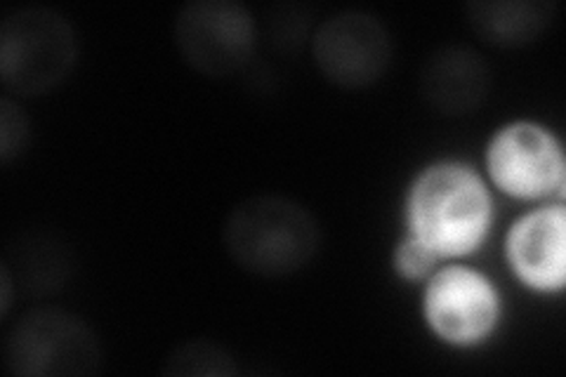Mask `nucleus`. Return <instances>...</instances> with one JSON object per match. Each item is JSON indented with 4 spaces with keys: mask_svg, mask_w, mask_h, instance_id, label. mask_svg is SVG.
<instances>
[{
    "mask_svg": "<svg viewBox=\"0 0 566 377\" xmlns=\"http://www.w3.org/2000/svg\"><path fill=\"white\" fill-rule=\"evenodd\" d=\"M324 243L322 224L289 196L260 193L232 208L222 227V245L243 272L283 279L307 269Z\"/></svg>",
    "mask_w": 566,
    "mask_h": 377,
    "instance_id": "obj_1",
    "label": "nucleus"
},
{
    "mask_svg": "<svg viewBox=\"0 0 566 377\" xmlns=\"http://www.w3.org/2000/svg\"><path fill=\"white\" fill-rule=\"evenodd\" d=\"M409 222L411 237L437 258L465 255L486 237L491 199L476 172L460 164H439L416 179Z\"/></svg>",
    "mask_w": 566,
    "mask_h": 377,
    "instance_id": "obj_2",
    "label": "nucleus"
},
{
    "mask_svg": "<svg viewBox=\"0 0 566 377\" xmlns=\"http://www.w3.org/2000/svg\"><path fill=\"white\" fill-rule=\"evenodd\" d=\"M78 62V33L55 8L27 6L0 24V81L22 97L60 87Z\"/></svg>",
    "mask_w": 566,
    "mask_h": 377,
    "instance_id": "obj_3",
    "label": "nucleus"
},
{
    "mask_svg": "<svg viewBox=\"0 0 566 377\" xmlns=\"http://www.w3.org/2000/svg\"><path fill=\"white\" fill-rule=\"evenodd\" d=\"M3 362L17 377H85L99 373L104 352L85 318L60 307H39L8 331Z\"/></svg>",
    "mask_w": 566,
    "mask_h": 377,
    "instance_id": "obj_4",
    "label": "nucleus"
},
{
    "mask_svg": "<svg viewBox=\"0 0 566 377\" xmlns=\"http://www.w3.org/2000/svg\"><path fill=\"white\" fill-rule=\"evenodd\" d=\"M175 45L189 69L206 78H229L253 60L258 24L237 0H191L172 24Z\"/></svg>",
    "mask_w": 566,
    "mask_h": 377,
    "instance_id": "obj_5",
    "label": "nucleus"
},
{
    "mask_svg": "<svg viewBox=\"0 0 566 377\" xmlns=\"http://www.w3.org/2000/svg\"><path fill=\"white\" fill-rule=\"evenodd\" d=\"M312 57L328 83L343 90H364L382 81L392 66V33L370 12H335L316 27Z\"/></svg>",
    "mask_w": 566,
    "mask_h": 377,
    "instance_id": "obj_6",
    "label": "nucleus"
},
{
    "mask_svg": "<svg viewBox=\"0 0 566 377\" xmlns=\"http://www.w3.org/2000/svg\"><path fill=\"white\" fill-rule=\"evenodd\" d=\"M486 164L493 182L520 199H538L564 182L559 142L536 123L503 128L491 139Z\"/></svg>",
    "mask_w": 566,
    "mask_h": 377,
    "instance_id": "obj_7",
    "label": "nucleus"
},
{
    "mask_svg": "<svg viewBox=\"0 0 566 377\" xmlns=\"http://www.w3.org/2000/svg\"><path fill=\"white\" fill-rule=\"evenodd\" d=\"M424 316L441 339L472 345L486 337L499 318V295L482 274L468 266H449L428 285Z\"/></svg>",
    "mask_w": 566,
    "mask_h": 377,
    "instance_id": "obj_8",
    "label": "nucleus"
},
{
    "mask_svg": "<svg viewBox=\"0 0 566 377\" xmlns=\"http://www.w3.org/2000/svg\"><path fill=\"white\" fill-rule=\"evenodd\" d=\"M418 90L432 112L460 118L486 104L493 90V69L474 48L441 45L424 57Z\"/></svg>",
    "mask_w": 566,
    "mask_h": 377,
    "instance_id": "obj_9",
    "label": "nucleus"
},
{
    "mask_svg": "<svg viewBox=\"0 0 566 377\" xmlns=\"http://www.w3.org/2000/svg\"><path fill=\"white\" fill-rule=\"evenodd\" d=\"M566 212L562 206L524 214L507 237L517 276L538 291H559L566 276Z\"/></svg>",
    "mask_w": 566,
    "mask_h": 377,
    "instance_id": "obj_10",
    "label": "nucleus"
},
{
    "mask_svg": "<svg viewBox=\"0 0 566 377\" xmlns=\"http://www.w3.org/2000/svg\"><path fill=\"white\" fill-rule=\"evenodd\" d=\"M468 27L476 39L517 50L536 43L555 20V3L545 0H472L465 6Z\"/></svg>",
    "mask_w": 566,
    "mask_h": 377,
    "instance_id": "obj_11",
    "label": "nucleus"
},
{
    "mask_svg": "<svg viewBox=\"0 0 566 377\" xmlns=\"http://www.w3.org/2000/svg\"><path fill=\"white\" fill-rule=\"evenodd\" d=\"M237 356L218 339L191 337L175 345L161 364L166 377H237Z\"/></svg>",
    "mask_w": 566,
    "mask_h": 377,
    "instance_id": "obj_12",
    "label": "nucleus"
},
{
    "mask_svg": "<svg viewBox=\"0 0 566 377\" xmlns=\"http://www.w3.org/2000/svg\"><path fill=\"white\" fill-rule=\"evenodd\" d=\"M31 145V121L20 104L10 97L0 100V160L12 164Z\"/></svg>",
    "mask_w": 566,
    "mask_h": 377,
    "instance_id": "obj_13",
    "label": "nucleus"
},
{
    "mask_svg": "<svg viewBox=\"0 0 566 377\" xmlns=\"http://www.w3.org/2000/svg\"><path fill=\"white\" fill-rule=\"evenodd\" d=\"M439 258L432 253L428 245H422L418 239L409 237L399 243L395 253V264L406 279H422L430 272Z\"/></svg>",
    "mask_w": 566,
    "mask_h": 377,
    "instance_id": "obj_14",
    "label": "nucleus"
},
{
    "mask_svg": "<svg viewBox=\"0 0 566 377\" xmlns=\"http://www.w3.org/2000/svg\"><path fill=\"white\" fill-rule=\"evenodd\" d=\"M12 289H14L12 269L6 262H0V312H3V316L12 307Z\"/></svg>",
    "mask_w": 566,
    "mask_h": 377,
    "instance_id": "obj_15",
    "label": "nucleus"
}]
</instances>
